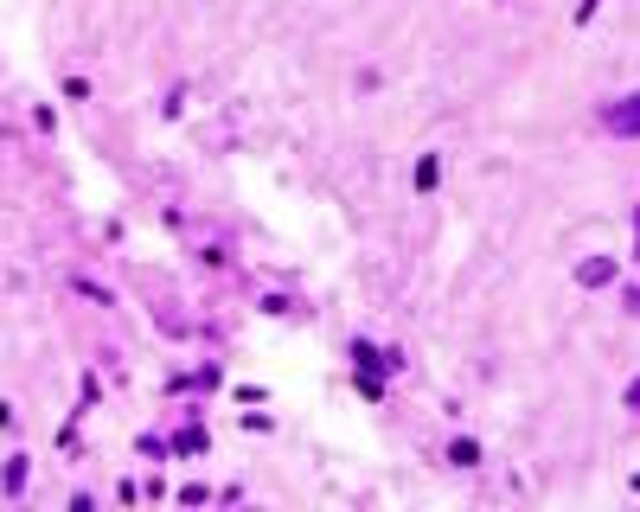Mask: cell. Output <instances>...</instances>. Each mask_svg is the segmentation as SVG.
<instances>
[{
    "label": "cell",
    "mask_w": 640,
    "mask_h": 512,
    "mask_svg": "<svg viewBox=\"0 0 640 512\" xmlns=\"http://www.w3.org/2000/svg\"><path fill=\"white\" fill-rule=\"evenodd\" d=\"M608 128H615V135H640V97L615 103V109H608Z\"/></svg>",
    "instance_id": "obj_1"
},
{
    "label": "cell",
    "mask_w": 640,
    "mask_h": 512,
    "mask_svg": "<svg viewBox=\"0 0 640 512\" xmlns=\"http://www.w3.org/2000/svg\"><path fill=\"white\" fill-rule=\"evenodd\" d=\"M577 275H583V282H589V288H602V282H608V275H615V263H608V256H596V263H583V269H577Z\"/></svg>",
    "instance_id": "obj_2"
},
{
    "label": "cell",
    "mask_w": 640,
    "mask_h": 512,
    "mask_svg": "<svg viewBox=\"0 0 640 512\" xmlns=\"http://www.w3.org/2000/svg\"><path fill=\"white\" fill-rule=\"evenodd\" d=\"M627 404H634V410H640V378H634V385H627Z\"/></svg>",
    "instance_id": "obj_3"
}]
</instances>
